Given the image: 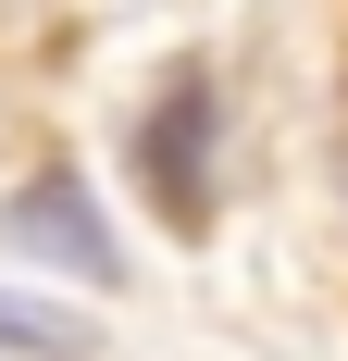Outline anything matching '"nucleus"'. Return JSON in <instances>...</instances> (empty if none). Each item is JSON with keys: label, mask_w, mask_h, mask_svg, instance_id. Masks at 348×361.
Returning <instances> with one entry per match:
<instances>
[{"label": "nucleus", "mask_w": 348, "mask_h": 361, "mask_svg": "<svg viewBox=\"0 0 348 361\" xmlns=\"http://www.w3.org/2000/svg\"><path fill=\"white\" fill-rule=\"evenodd\" d=\"M137 187L162 200L174 237H199V224L224 212V100H211L199 63L162 75V100H149V125H137Z\"/></svg>", "instance_id": "f257e3e1"}, {"label": "nucleus", "mask_w": 348, "mask_h": 361, "mask_svg": "<svg viewBox=\"0 0 348 361\" xmlns=\"http://www.w3.org/2000/svg\"><path fill=\"white\" fill-rule=\"evenodd\" d=\"M0 237L25 262H50V274H87V287H125V250H112L100 200H87V175L75 162H37L13 200H0Z\"/></svg>", "instance_id": "f03ea898"}, {"label": "nucleus", "mask_w": 348, "mask_h": 361, "mask_svg": "<svg viewBox=\"0 0 348 361\" xmlns=\"http://www.w3.org/2000/svg\"><path fill=\"white\" fill-rule=\"evenodd\" d=\"M0 349H13V361H75V349H100V336L75 324V312H50V299H13V287H0Z\"/></svg>", "instance_id": "7ed1b4c3"}]
</instances>
